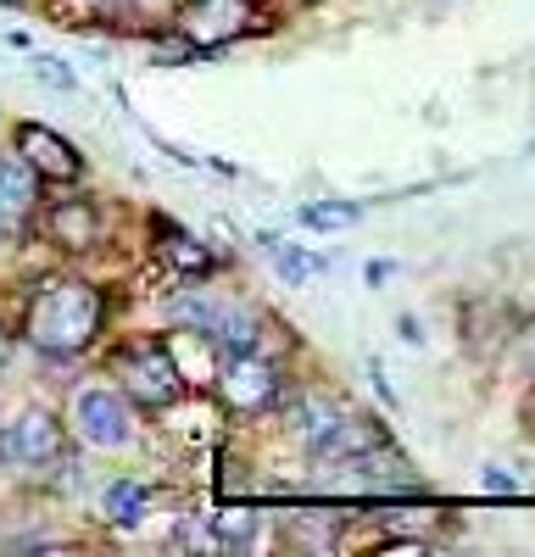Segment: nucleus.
<instances>
[{
  "label": "nucleus",
  "mask_w": 535,
  "mask_h": 557,
  "mask_svg": "<svg viewBox=\"0 0 535 557\" xmlns=\"http://www.w3.org/2000/svg\"><path fill=\"white\" fill-rule=\"evenodd\" d=\"M96 323H101V296L78 285V278H57L34 296L28 312V341L51 357H73L96 341Z\"/></svg>",
  "instance_id": "f257e3e1"
},
{
  "label": "nucleus",
  "mask_w": 535,
  "mask_h": 557,
  "mask_svg": "<svg viewBox=\"0 0 535 557\" xmlns=\"http://www.w3.org/2000/svg\"><path fill=\"white\" fill-rule=\"evenodd\" d=\"M62 457V424L51 412H17L7 430H0V462L7 469H45V462H57Z\"/></svg>",
  "instance_id": "f03ea898"
},
{
  "label": "nucleus",
  "mask_w": 535,
  "mask_h": 557,
  "mask_svg": "<svg viewBox=\"0 0 535 557\" xmlns=\"http://www.w3.org/2000/svg\"><path fill=\"white\" fill-rule=\"evenodd\" d=\"M117 374H123V391L134 396V401H146V407H167V401H178V368H173V357L162 351V346H140V351H123V362H117Z\"/></svg>",
  "instance_id": "7ed1b4c3"
},
{
  "label": "nucleus",
  "mask_w": 535,
  "mask_h": 557,
  "mask_svg": "<svg viewBox=\"0 0 535 557\" xmlns=\"http://www.w3.org/2000/svg\"><path fill=\"white\" fill-rule=\"evenodd\" d=\"M78 435L89 446H128L134 435V412L117 391H84L78 396Z\"/></svg>",
  "instance_id": "20e7f679"
},
{
  "label": "nucleus",
  "mask_w": 535,
  "mask_h": 557,
  "mask_svg": "<svg viewBox=\"0 0 535 557\" xmlns=\"http://www.w3.org/2000/svg\"><path fill=\"white\" fill-rule=\"evenodd\" d=\"M17 151L34 168V178H78L84 173L78 146H67V139L57 128H45V123H23L17 128Z\"/></svg>",
  "instance_id": "39448f33"
},
{
  "label": "nucleus",
  "mask_w": 535,
  "mask_h": 557,
  "mask_svg": "<svg viewBox=\"0 0 535 557\" xmlns=\"http://www.w3.org/2000/svg\"><path fill=\"white\" fill-rule=\"evenodd\" d=\"M223 396H229V407H240V412H257V407H268L279 396V374L262 357L235 351V362L223 368Z\"/></svg>",
  "instance_id": "423d86ee"
},
{
  "label": "nucleus",
  "mask_w": 535,
  "mask_h": 557,
  "mask_svg": "<svg viewBox=\"0 0 535 557\" xmlns=\"http://www.w3.org/2000/svg\"><path fill=\"white\" fill-rule=\"evenodd\" d=\"M246 23H251V7H246V0H196V7L185 12V34L201 39V45L235 39Z\"/></svg>",
  "instance_id": "0eeeda50"
},
{
  "label": "nucleus",
  "mask_w": 535,
  "mask_h": 557,
  "mask_svg": "<svg viewBox=\"0 0 535 557\" xmlns=\"http://www.w3.org/2000/svg\"><path fill=\"white\" fill-rule=\"evenodd\" d=\"M201 335H212L217 346H229V351H251V341H257V323H251V312H240V307H178Z\"/></svg>",
  "instance_id": "6e6552de"
},
{
  "label": "nucleus",
  "mask_w": 535,
  "mask_h": 557,
  "mask_svg": "<svg viewBox=\"0 0 535 557\" xmlns=\"http://www.w3.org/2000/svg\"><path fill=\"white\" fill-rule=\"evenodd\" d=\"M28 212H34V168L23 157H7L0 162V235L28 223Z\"/></svg>",
  "instance_id": "1a4fd4ad"
},
{
  "label": "nucleus",
  "mask_w": 535,
  "mask_h": 557,
  "mask_svg": "<svg viewBox=\"0 0 535 557\" xmlns=\"http://www.w3.org/2000/svg\"><path fill=\"white\" fill-rule=\"evenodd\" d=\"M51 228H57L62 246H96L101 240V218H96V207H89V201H62L57 218H51Z\"/></svg>",
  "instance_id": "9d476101"
},
{
  "label": "nucleus",
  "mask_w": 535,
  "mask_h": 557,
  "mask_svg": "<svg viewBox=\"0 0 535 557\" xmlns=\"http://www.w3.org/2000/svg\"><path fill=\"white\" fill-rule=\"evenodd\" d=\"M162 251H167L173 268H185V273H207L212 268V251L201 240H190L185 228H173V223H162Z\"/></svg>",
  "instance_id": "9b49d317"
},
{
  "label": "nucleus",
  "mask_w": 535,
  "mask_h": 557,
  "mask_svg": "<svg viewBox=\"0 0 535 557\" xmlns=\"http://www.w3.org/2000/svg\"><path fill=\"white\" fill-rule=\"evenodd\" d=\"M268 257H274V268H279L285 285H301V278L319 273V257H307V251H296V246H285V240H268Z\"/></svg>",
  "instance_id": "f8f14e48"
},
{
  "label": "nucleus",
  "mask_w": 535,
  "mask_h": 557,
  "mask_svg": "<svg viewBox=\"0 0 535 557\" xmlns=\"http://www.w3.org/2000/svg\"><path fill=\"white\" fill-rule=\"evenodd\" d=\"M357 218H363V207H351V201H319V207H301V223H307V228H351Z\"/></svg>",
  "instance_id": "ddd939ff"
},
{
  "label": "nucleus",
  "mask_w": 535,
  "mask_h": 557,
  "mask_svg": "<svg viewBox=\"0 0 535 557\" xmlns=\"http://www.w3.org/2000/svg\"><path fill=\"white\" fill-rule=\"evenodd\" d=\"M107 513H112L117 524H134V519L146 513V491L134 485V480H117V485L107 491Z\"/></svg>",
  "instance_id": "4468645a"
},
{
  "label": "nucleus",
  "mask_w": 535,
  "mask_h": 557,
  "mask_svg": "<svg viewBox=\"0 0 535 557\" xmlns=\"http://www.w3.org/2000/svg\"><path fill=\"white\" fill-rule=\"evenodd\" d=\"M34 78H39V84H51V89H62V96H73V89H78L73 67L57 62V57H34Z\"/></svg>",
  "instance_id": "2eb2a0df"
},
{
  "label": "nucleus",
  "mask_w": 535,
  "mask_h": 557,
  "mask_svg": "<svg viewBox=\"0 0 535 557\" xmlns=\"http://www.w3.org/2000/svg\"><path fill=\"white\" fill-rule=\"evenodd\" d=\"M217 535L223 541H251L257 535V513H223L217 519Z\"/></svg>",
  "instance_id": "dca6fc26"
},
{
  "label": "nucleus",
  "mask_w": 535,
  "mask_h": 557,
  "mask_svg": "<svg viewBox=\"0 0 535 557\" xmlns=\"http://www.w3.org/2000/svg\"><path fill=\"white\" fill-rule=\"evenodd\" d=\"M485 491H497V496H508V491H513V474H502V469H485Z\"/></svg>",
  "instance_id": "f3484780"
},
{
  "label": "nucleus",
  "mask_w": 535,
  "mask_h": 557,
  "mask_svg": "<svg viewBox=\"0 0 535 557\" xmlns=\"http://www.w3.org/2000/svg\"><path fill=\"white\" fill-rule=\"evenodd\" d=\"M7 357H12V341H7V335H0V368H7Z\"/></svg>",
  "instance_id": "a211bd4d"
}]
</instances>
